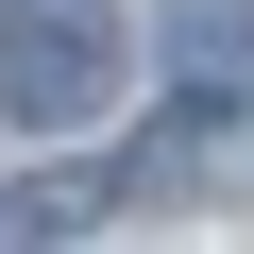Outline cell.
<instances>
[{
    "instance_id": "7a4b0ae2",
    "label": "cell",
    "mask_w": 254,
    "mask_h": 254,
    "mask_svg": "<svg viewBox=\"0 0 254 254\" xmlns=\"http://www.w3.org/2000/svg\"><path fill=\"white\" fill-rule=\"evenodd\" d=\"M153 51H170V85H187V102H254V0H170Z\"/></svg>"
},
{
    "instance_id": "3957f363",
    "label": "cell",
    "mask_w": 254,
    "mask_h": 254,
    "mask_svg": "<svg viewBox=\"0 0 254 254\" xmlns=\"http://www.w3.org/2000/svg\"><path fill=\"white\" fill-rule=\"evenodd\" d=\"M102 220V187H17V203H0V237H85Z\"/></svg>"
},
{
    "instance_id": "6da1fadb",
    "label": "cell",
    "mask_w": 254,
    "mask_h": 254,
    "mask_svg": "<svg viewBox=\"0 0 254 254\" xmlns=\"http://www.w3.org/2000/svg\"><path fill=\"white\" fill-rule=\"evenodd\" d=\"M102 85H119V34L85 0H0V119L68 136V119H102Z\"/></svg>"
}]
</instances>
